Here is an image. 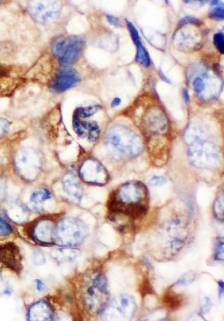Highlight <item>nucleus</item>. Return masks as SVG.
<instances>
[{
    "mask_svg": "<svg viewBox=\"0 0 224 321\" xmlns=\"http://www.w3.org/2000/svg\"><path fill=\"white\" fill-rule=\"evenodd\" d=\"M108 207L110 220L118 217L140 219L148 211L147 188L139 182L126 183L111 194Z\"/></svg>",
    "mask_w": 224,
    "mask_h": 321,
    "instance_id": "1",
    "label": "nucleus"
},
{
    "mask_svg": "<svg viewBox=\"0 0 224 321\" xmlns=\"http://www.w3.org/2000/svg\"><path fill=\"white\" fill-rule=\"evenodd\" d=\"M82 299L85 308L92 314H100L109 301V289L106 276L100 270H92L82 282Z\"/></svg>",
    "mask_w": 224,
    "mask_h": 321,
    "instance_id": "2",
    "label": "nucleus"
},
{
    "mask_svg": "<svg viewBox=\"0 0 224 321\" xmlns=\"http://www.w3.org/2000/svg\"><path fill=\"white\" fill-rule=\"evenodd\" d=\"M106 141L111 148L126 157L138 156L143 150V143L140 136L122 124H116L109 128Z\"/></svg>",
    "mask_w": 224,
    "mask_h": 321,
    "instance_id": "3",
    "label": "nucleus"
},
{
    "mask_svg": "<svg viewBox=\"0 0 224 321\" xmlns=\"http://www.w3.org/2000/svg\"><path fill=\"white\" fill-rule=\"evenodd\" d=\"M188 155L190 162L196 168H217L221 163V153L217 145L204 135L194 140L190 144Z\"/></svg>",
    "mask_w": 224,
    "mask_h": 321,
    "instance_id": "4",
    "label": "nucleus"
},
{
    "mask_svg": "<svg viewBox=\"0 0 224 321\" xmlns=\"http://www.w3.org/2000/svg\"><path fill=\"white\" fill-rule=\"evenodd\" d=\"M88 233L84 222L76 218H66L54 227V243L64 246H78L82 244Z\"/></svg>",
    "mask_w": 224,
    "mask_h": 321,
    "instance_id": "5",
    "label": "nucleus"
},
{
    "mask_svg": "<svg viewBox=\"0 0 224 321\" xmlns=\"http://www.w3.org/2000/svg\"><path fill=\"white\" fill-rule=\"evenodd\" d=\"M85 43L84 39L80 36L60 37L52 43V55L64 67H70L80 58Z\"/></svg>",
    "mask_w": 224,
    "mask_h": 321,
    "instance_id": "6",
    "label": "nucleus"
},
{
    "mask_svg": "<svg viewBox=\"0 0 224 321\" xmlns=\"http://www.w3.org/2000/svg\"><path fill=\"white\" fill-rule=\"evenodd\" d=\"M137 310L134 297L122 294L108 301L100 313L101 318L104 320H130L134 318Z\"/></svg>",
    "mask_w": 224,
    "mask_h": 321,
    "instance_id": "7",
    "label": "nucleus"
},
{
    "mask_svg": "<svg viewBox=\"0 0 224 321\" xmlns=\"http://www.w3.org/2000/svg\"><path fill=\"white\" fill-rule=\"evenodd\" d=\"M27 9L36 22L42 25L54 24L61 15L62 0H27Z\"/></svg>",
    "mask_w": 224,
    "mask_h": 321,
    "instance_id": "8",
    "label": "nucleus"
},
{
    "mask_svg": "<svg viewBox=\"0 0 224 321\" xmlns=\"http://www.w3.org/2000/svg\"><path fill=\"white\" fill-rule=\"evenodd\" d=\"M42 165V157L34 149H20L16 154V168L25 180H34L40 172Z\"/></svg>",
    "mask_w": 224,
    "mask_h": 321,
    "instance_id": "9",
    "label": "nucleus"
},
{
    "mask_svg": "<svg viewBox=\"0 0 224 321\" xmlns=\"http://www.w3.org/2000/svg\"><path fill=\"white\" fill-rule=\"evenodd\" d=\"M192 85L198 96L206 101L217 98L222 89L221 81L208 71H204L196 76L192 80Z\"/></svg>",
    "mask_w": 224,
    "mask_h": 321,
    "instance_id": "10",
    "label": "nucleus"
},
{
    "mask_svg": "<svg viewBox=\"0 0 224 321\" xmlns=\"http://www.w3.org/2000/svg\"><path fill=\"white\" fill-rule=\"evenodd\" d=\"M80 175L84 182L96 186H104L109 180L106 169L94 158L86 159L80 169Z\"/></svg>",
    "mask_w": 224,
    "mask_h": 321,
    "instance_id": "11",
    "label": "nucleus"
},
{
    "mask_svg": "<svg viewBox=\"0 0 224 321\" xmlns=\"http://www.w3.org/2000/svg\"><path fill=\"white\" fill-rule=\"evenodd\" d=\"M80 76L76 70L70 67H65L59 70L52 78L50 84L52 92L60 93L78 84Z\"/></svg>",
    "mask_w": 224,
    "mask_h": 321,
    "instance_id": "12",
    "label": "nucleus"
},
{
    "mask_svg": "<svg viewBox=\"0 0 224 321\" xmlns=\"http://www.w3.org/2000/svg\"><path fill=\"white\" fill-rule=\"evenodd\" d=\"M144 128L153 135H163L168 130L166 116L160 109L154 108L146 112L144 119Z\"/></svg>",
    "mask_w": 224,
    "mask_h": 321,
    "instance_id": "13",
    "label": "nucleus"
},
{
    "mask_svg": "<svg viewBox=\"0 0 224 321\" xmlns=\"http://www.w3.org/2000/svg\"><path fill=\"white\" fill-rule=\"evenodd\" d=\"M0 263L14 271L22 270V256L16 245L9 243L0 247Z\"/></svg>",
    "mask_w": 224,
    "mask_h": 321,
    "instance_id": "14",
    "label": "nucleus"
},
{
    "mask_svg": "<svg viewBox=\"0 0 224 321\" xmlns=\"http://www.w3.org/2000/svg\"><path fill=\"white\" fill-rule=\"evenodd\" d=\"M19 84V78L11 70L0 65V96L12 93Z\"/></svg>",
    "mask_w": 224,
    "mask_h": 321,
    "instance_id": "15",
    "label": "nucleus"
},
{
    "mask_svg": "<svg viewBox=\"0 0 224 321\" xmlns=\"http://www.w3.org/2000/svg\"><path fill=\"white\" fill-rule=\"evenodd\" d=\"M54 225L48 221H40L37 223L34 228V239L37 242L44 244H50L54 242Z\"/></svg>",
    "mask_w": 224,
    "mask_h": 321,
    "instance_id": "16",
    "label": "nucleus"
},
{
    "mask_svg": "<svg viewBox=\"0 0 224 321\" xmlns=\"http://www.w3.org/2000/svg\"><path fill=\"white\" fill-rule=\"evenodd\" d=\"M54 312L50 304L46 301H40L32 305L28 311V320H52Z\"/></svg>",
    "mask_w": 224,
    "mask_h": 321,
    "instance_id": "17",
    "label": "nucleus"
},
{
    "mask_svg": "<svg viewBox=\"0 0 224 321\" xmlns=\"http://www.w3.org/2000/svg\"><path fill=\"white\" fill-rule=\"evenodd\" d=\"M63 186L68 195L79 201L82 199L83 194L82 188L76 175L74 173H68L65 175L63 180Z\"/></svg>",
    "mask_w": 224,
    "mask_h": 321,
    "instance_id": "18",
    "label": "nucleus"
},
{
    "mask_svg": "<svg viewBox=\"0 0 224 321\" xmlns=\"http://www.w3.org/2000/svg\"><path fill=\"white\" fill-rule=\"evenodd\" d=\"M80 254V250L74 247H65V248H58L52 251V258L56 261L60 262H67L74 261L76 259Z\"/></svg>",
    "mask_w": 224,
    "mask_h": 321,
    "instance_id": "19",
    "label": "nucleus"
},
{
    "mask_svg": "<svg viewBox=\"0 0 224 321\" xmlns=\"http://www.w3.org/2000/svg\"><path fill=\"white\" fill-rule=\"evenodd\" d=\"M137 47V53H136V60L145 67H148L150 65L151 60L149 54L145 47L142 44V42L136 44Z\"/></svg>",
    "mask_w": 224,
    "mask_h": 321,
    "instance_id": "20",
    "label": "nucleus"
},
{
    "mask_svg": "<svg viewBox=\"0 0 224 321\" xmlns=\"http://www.w3.org/2000/svg\"><path fill=\"white\" fill-rule=\"evenodd\" d=\"M88 122L82 120L81 118L74 114L73 121H72V126H73L74 132L79 137H86V136H87L88 131Z\"/></svg>",
    "mask_w": 224,
    "mask_h": 321,
    "instance_id": "21",
    "label": "nucleus"
},
{
    "mask_svg": "<svg viewBox=\"0 0 224 321\" xmlns=\"http://www.w3.org/2000/svg\"><path fill=\"white\" fill-rule=\"evenodd\" d=\"M100 105H94V106H89L86 107H81L76 110L75 114L80 118H85L90 117L94 115L96 112L100 110Z\"/></svg>",
    "mask_w": 224,
    "mask_h": 321,
    "instance_id": "22",
    "label": "nucleus"
},
{
    "mask_svg": "<svg viewBox=\"0 0 224 321\" xmlns=\"http://www.w3.org/2000/svg\"><path fill=\"white\" fill-rule=\"evenodd\" d=\"M50 196H50V191L46 190V189H40V190L35 191L32 193L30 197V201L36 204H42L46 200H50Z\"/></svg>",
    "mask_w": 224,
    "mask_h": 321,
    "instance_id": "23",
    "label": "nucleus"
},
{
    "mask_svg": "<svg viewBox=\"0 0 224 321\" xmlns=\"http://www.w3.org/2000/svg\"><path fill=\"white\" fill-rule=\"evenodd\" d=\"M224 196L222 195L216 198L214 205V215L218 220L222 222L224 221Z\"/></svg>",
    "mask_w": 224,
    "mask_h": 321,
    "instance_id": "24",
    "label": "nucleus"
},
{
    "mask_svg": "<svg viewBox=\"0 0 224 321\" xmlns=\"http://www.w3.org/2000/svg\"><path fill=\"white\" fill-rule=\"evenodd\" d=\"M100 133V128L96 122H88V131L87 136L90 141H96L98 139Z\"/></svg>",
    "mask_w": 224,
    "mask_h": 321,
    "instance_id": "25",
    "label": "nucleus"
},
{
    "mask_svg": "<svg viewBox=\"0 0 224 321\" xmlns=\"http://www.w3.org/2000/svg\"><path fill=\"white\" fill-rule=\"evenodd\" d=\"M196 272L190 271L185 273L178 280V283L181 285H188L196 281Z\"/></svg>",
    "mask_w": 224,
    "mask_h": 321,
    "instance_id": "26",
    "label": "nucleus"
},
{
    "mask_svg": "<svg viewBox=\"0 0 224 321\" xmlns=\"http://www.w3.org/2000/svg\"><path fill=\"white\" fill-rule=\"evenodd\" d=\"M224 240L223 239H218L216 241L215 244V253H214V256H215L216 260L218 261H223L224 260Z\"/></svg>",
    "mask_w": 224,
    "mask_h": 321,
    "instance_id": "27",
    "label": "nucleus"
},
{
    "mask_svg": "<svg viewBox=\"0 0 224 321\" xmlns=\"http://www.w3.org/2000/svg\"><path fill=\"white\" fill-rule=\"evenodd\" d=\"M214 45L220 53H224V35L223 33H217L214 37Z\"/></svg>",
    "mask_w": 224,
    "mask_h": 321,
    "instance_id": "28",
    "label": "nucleus"
},
{
    "mask_svg": "<svg viewBox=\"0 0 224 321\" xmlns=\"http://www.w3.org/2000/svg\"><path fill=\"white\" fill-rule=\"evenodd\" d=\"M126 27L130 31V37H132V40L134 44H136L137 43L141 42L140 40V36L139 32H138V29L134 26V25L130 21H126Z\"/></svg>",
    "mask_w": 224,
    "mask_h": 321,
    "instance_id": "29",
    "label": "nucleus"
},
{
    "mask_svg": "<svg viewBox=\"0 0 224 321\" xmlns=\"http://www.w3.org/2000/svg\"><path fill=\"white\" fill-rule=\"evenodd\" d=\"M32 260L36 265H42V264L46 263V261L44 253L40 250H34L33 252Z\"/></svg>",
    "mask_w": 224,
    "mask_h": 321,
    "instance_id": "30",
    "label": "nucleus"
},
{
    "mask_svg": "<svg viewBox=\"0 0 224 321\" xmlns=\"http://www.w3.org/2000/svg\"><path fill=\"white\" fill-rule=\"evenodd\" d=\"M13 232L10 225L4 220L0 219V236H8Z\"/></svg>",
    "mask_w": 224,
    "mask_h": 321,
    "instance_id": "31",
    "label": "nucleus"
},
{
    "mask_svg": "<svg viewBox=\"0 0 224 321\" xmlns=\"http://www.w3.org/2000/svg\"><path fill=\"white\" fill-rule=\"evenodd\" d=\"M223 7H216L212 10L210 13V18L215 19V20H224V12Z\"/></svg>",
    "mask_w": 224,
    "mask_h": 321,
    "instance_id": "32",
    "label": "nucleus"
},
{
    "mask_svg": "<svg viewBox=\"0 0 224 321\" xmlns=\"http://www.w3.org/2000/svg\"><path fill=\"white\" fill-rule=\"evenodd\" d=\"M212 305L211 299L208 297H204L200 303V314H206L209 312L211 310Z\"/></svg>",
    "mask_w": 224,
    "mask_h": 321,
    "instance_id": "33",
    "label": "nucleus"
},
{
    "mask_svg": "<svg viewBox=\"0 0 224 321\" xmlns=\"http://www.w3.org/2000/svg\"><path fill=\"white\" fill-rule=\"evenodd\" d=\"M10 124L6 118L0 117V138L2 137L8 131Z\"/></svg>",
    "mask_w": 224,
    "mask_h": 321,
    "instance_id": "34",
    "label": "nucleus"
},
{
    "mask_svg": "<svg viewBox=\"0 0 224 321\" xmlns=\"http://www.w3.org/2000/svg\"><path fill=\"white\" fill-rule=\"evenodd\" d=\"M167 183V180L164 177L154 176L150 181V184L152 186L158 187L164 186Z\"/></svg>",
    "mask_w": 224,
    "mask_h": 321,
    "instance_id": "35",
    "label": "nucleus"
},
{
    "mask_svg": "<svg viewBox=\"0 0 224 321\" xmlns=\"http://www.w3.org/2000/svg\"><path fill=\"white\" fill-rule=\"evenodd\" d=\"M200 23L198 19L196 17H186L184 18L181 19L180 21V24H186V23H192V24H198Z\"/></svg>",
    "mask_w": 224,
    "mask_h": 321,
    "instance_id": "36",
    "label": "nucleus"
},
{
    "mask_svg": "<svg viewBox=\"0 0 224 321\" xmlns=\"http://www.w3.org/2000/svg\"><path fill=\"white\" fill-rule=\"evenodd\" d=\"M106 19L108 22L114 26H118L120 25V19L114 16L108 15H106Z\"/></svg>",
    "mask_w": 224,
    "mask_h": 321,
    "instance_id": "37",
    "label": "nucleus"
},
{
    "mask_svg": "<svg viewBox=\"0 0 224 321\" xmlns=\"http://www.w3.org/2000/svg\"><path fill=\"white\" fill-rule=\"evenodd\" d=\"M35 283H36L37 290L40 291V292H44L46 290V285L40 280H35Z\"/></svg>",
    "mask_w": 224,
    "mask_h": 321,
    "instance_id": "38",
    "label": "nucleus"
},
{
    "mask_svg": "<svg viewBox=\"0 0 224 321\" xmlns=\"http://www.w3.org/2000/svg\"><path fill=\"white\" fill-rule=\"evenodd\" d=\"M182 96H183V99H184L185 102H186V103L190 102V93H188V89H183Z\"/></svg>",
    "mask_w": 224,
    "mask_h": 321,
    "instance_id": "39",
    "label": "nucleus"
},
{
    "mask_svg": "<svg viewBox=\"0 0 224 321\" xmlns=\"http://www.w3.org/2000/svg\"><path fill=\"white\" fill-rule=\"evenodd\" d=\"M122 99L120 98H116L114 99V100L112 101V103H111V106H112V108H116V107L120 106V104H122Z\"/></svg>",
    "mask_w": 224,
    "mask_h": 321,
    "instance_id": "40",
    "label": "nucleus"
},
{
    "mask_svg": "<svg viewBox=\"0 0 224 321\" xmlns=\"http://www.w3.org/2000/svg\"><path fill=\"white\" fill-rule=\"evenodd\" d=\"M219 294L220 298H222V297H223L224 295V282L220 281L219 282Z\"/></svg>",
    "mask_w": 224,
    "mask_h": 321,
    "instance_id": "41",
    "label": "nucleus"
},
{
    "mask_svg": "<svg viewBox=\"0 0 224 321\" xmlns=\"http://www.w3.org/2000/svg\"><path fill=\"white\" fill-rule=\"evenodd\" d=\"M160 74L162 79L165 82L170 83V81H169V79H168V77L164 75V73L162 71H160Z\"/></svg>",
    "mask_w": 224,
    "mask_h": 321,
    "instance_id": "42",
    "label": "nucleus"
},
{
    "mask_svg": "<svg viewBox=\"0 0 224 321\" xmlns=\"http://www.w3.org/2000/svg\"><path fill=\"white\" fill-rule=\"evenodd\" d=\"M196 1V0H184L185 3H190L192 2ZM200 2H206L208 1V0H198Z\"/></svg>",
    "mask_w": 224,
    "mask_h": 321,
    "instance_id": "43",
    "label": "nucleus"
},
{
    "mask_svg": "<svg viewBox=\"0 0 224 321\" xmlns=\"http://www.w3.org/2000/svg\"><path fill=\"white\" fill-rule=\"evenodd\" d=\"M166 2L167 3H168V0H165Z\"/></svg>",
    "mask_w": 224,
    "mask_h": 321,
    "instance_id": "44",
    "label": "nucleus"
},
{
    "mask_svg": "<svg viewBox=\"0 0 224 321\" xmlns=\"http://www.w3.org/2000/svg\"><path fill=\"white\" fill-rule=\"evenodd\" d=\"M2 0H0V3H1Z\"/></svg>",
    "mask_w": 224,
    "mask_h": 321,
    "instance_id": "45",
    "label": "nucleus"
}]
</instances>
